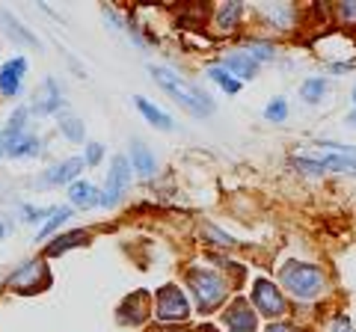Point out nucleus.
Here are the masks:
<instances>
[{"label":"nucleus","instance_id":"nucleus-16","mask_svg":"<svg viewBox=\"0 0 356 332\" xmlns=\"http://www.w3.org/2000/svg\"><path fill=\"white\" fill-rule=\"evenodd\" d=\"M69 199H72L74 208H83V211H89V208H95V205H102V196H98V190L89 181H72Z\"/></svg>","mask_w":356,"mask_h":332},{"label":"nucleus","instance_id":"nucleus-21","mask_svg":"<svg viewBox=\"0 0 356 332\" xmlns=\"http://www.w3.org/2000/svg\"><path fill=\"white\" fill-rule=\"evenodd\" d=\"M241 15H243V6L238 3V0H232V3H222L220 9H217V27L220 30H235L238 27V21H241Z\"/></svg>","mask_w":356,"mask_h":332},{"label":"nucleus","instance_id":"nucleus-13","mask_svg":"<svg viewBox=\"0 0 356 332\" xmlns=\"http://www.w3.org/2000/svg\"><path fill=\"white\" fill-rule=\"evenodd\" d=\"M83 158H69L57 166H51L48 172H44V184H65V181H77V175L83 169Z\"/></svg>","mask_w":356,"mask_h":332},{"label":"nucleus","instance_id":"nucleus-18","mask_svg":"<svg viewBox=\"0 0 356 332\" xmlns=\"http://www.w3.org/2000/svg\"><path fill=\"white\" fill-rule=\"evenodd\" d=\"M131 169H137L143 179L154 175V154L143 142H131Z\"/></svg>","mask_w":356,"mask_h":332},{"label":"nucleus","instance_id":"nucleus-31","mask_svg":"<svg viewBox=\"0 0 356 332\" xmlns=\"http://www.w3.org/2000/svg\"><path fill=\"white\" fill-rule=\"evenodd\" d=\"M202 231H205L208 238H214L211 243H220V247H235V238H232V235H222V231H220L217 226H205Z\"/></svg>","mask_w":356,"mask_h":332},{"label":"nucleus","instance_id":"nucleus-37","mask_svg":"<svg viewBox=\"0 0 356 332\" xmlns=\"http://www.w3.org/2000/svg\"><path fill=\"white\" fill-rule=\"evenodd\" d=\"M350 125H353V128H356V113H353V116H350Z\"/></svg>","mask_w":356,"mask_h":332},{"label":"nucleus","instance_id":"nucleus-23","mask_svg":"<svg viewBox=\"0 0 356 332\" xmlns=\"http://www.w3.org/2000/svg\"><path fill=\"white\" fill-rule=\"evenodd\" d=\"M324 92H327L324 77H309V81L300 86V95H303V101H309V104H318L321 98H324Z\"/></svg>","mask_w":356,"mask_h":332},{"label":"nucleus","instance_id":"nucleus-3","mask_svg":"<svg viewBox=\"0 0 356 332\" xmlns=\"http://www.w3.org/2000/svg\"><path fill=\"white\" fill-rule=\"evenodd\" d=\"M187 288H191L193 297H196L199 312H214V308H220L229 297V282L222 279L220 273L202 270V267H193L187 273Z\"/></svg>","mask_w":356,"mask_h":332},{"label":"nucleus","instance_id":"nucleus-6","mask_svg":"<svg viewBox=\"0 0 356 332\" xmlns=\"http://www.w3.org/2000/svg\"><path fill=\"white\" fill-rule=\"evenodd\" d=\"M252 306H255V312L264 315V317H282L288 312L282 291L267 279H259L252 285Z\"/></svg>","mask_w":356,"mask_h":332},{"label":"nucleus","instance_id":"nucleus-9","mask_svg":"<svg viewBox=\"0 0 356 332\" xmlns=\"http://www.w3.org/2000/svg\"><path fill=\"white\" fill-rule=\"evenodd\" d=\"M255 308L250 306V300H235L226 312H222V320H226L229 332H255Z\"/></svg>","mask_w":356,"mask_h":332},{"label":"nucleus","instance_id":"nucleus-11","mask_svg":"<svg viewBox=\"0 0 356 332\" xmlns=\"http://www.w3.org/2000/svg\"><path fill=\"white\" fill-rule=\"evenodd\" d=\"M149 291H137L134 297H128L125 303H122V308H119V324H131V326H137V324H143L146 320V315H149Z\"/></svg>","mask_w":356,"mask_h":332},{"label":"nucleus","instance_id":"nucleus-1","mask_svg":"<svg viewBox=\"0 0 356 332\" xmlns=\"http://www.w3.org/2000/svg\"><path fill=\"white\" fill-rule=\"evenodd\" d=\"M152 77L161 83V90L172 98L175 104H181L187 113H193V116H211L214 113V101L205 95V92H199L193 83H187L181 74H175V72H170V69H163V65H152Z\"/></svg>","mask_w":356,"mask_h":332},{"label":"nucleus","instance_id":"nucleus-5","mask_svg":"<svg viewBox=\"0 0 356 332\" xmlns=\"http://www.w3.org/2000/svg\"><path fill=\"white\" fill-rule=\"evenodd\" d=\"M51 285V273L44 267L42 258H33V261H24L15 273H9L6 279V288L13 291H21V294H33V291H42V288Z\"/></svg>","mask_w":356,"mask_h":332},{"label":"nucleus","instance_id":"nucleus-32","mask_svg":"<svg viewBox=\"0 0 356 332\" xmlns=\"http://www.w3.org/2000/svg\"><path fill=\"white\" fill-rule=\"evenodd\" d=\"M102 154H104V146H102V142H89L83 163H86V166H95L98 160H102Z\"/></svg>","mask_w":356,"mask_h":332},{"label":"nucleus","instance_id":"nucleus-10","mask_svg":"<svg viewBox=\"0 0 356 332\" xmlns=\"http://www.w3.org/2000/svg\"><path fill=\"white\" fill-rule=\"evenodd\" d=\"M27 72V60L24 57H15L3 63V69H0V92H3L6 98H15L18 90H21V77H24Z\"/></svg>","mask_w":356,"mask_h":332},{"label":"nucleus","instance_id":"nucleus-36","mask_svg":"<svg viewBox=\"0 0 356 332\" xmlns=\"http://www.w3.org/2000/svg\"><path fill=\"white\" fill-rule=\"evenodd\" d=\"M193 332H214V329H211V326H202V329H193Z\"/></svg>","mask_w":356,"mask_h":332},{"label":"nucleus","instance_id":"nucleus-7","mask_svg":"<svg viewBox=\"0 0 356 332\" xmlns=\"http://www.w3.org/2000/svg\"><path fill=\"white\" fill-rule=\"evenodd\" d=\"M128 184H131V160L125 158V154H116L113 166H110V172H107V187L102 193V205L113 208L122 199V193L128 190Z\"/></svg>","mask_w":356,"mask_h":332},{"label":"nucleus","instance_id":"nucleus-22","mask_svg":"<svg viewBox=\"0 0 356 332\" xmlns=\"http://www.w3.org/2000/svg\"><path fill=\"white\" fill-rule=\"evenodd\" d=\"M208 77L220 86V90H226L229 95L241 92V81H235V77H232L226 69H222V65H211V69H208Z\"/></svg>","mask_w":356,"mask_h":332},{"label":"nucleus","instance_id":"nucleus-24","mask_svg":"<svg viewBox=\"0 0 356 332\" xmlns=\"http://www.w3.org/2000/svg\"><path fill=\"white\" fill-rule=\"evenodd\" d=\"M3 21H6V33H9V39H18V42H24V45H39V39L33 36V33L21 24L18 18H13V15H3Z\"/></svg>","mask_w":356,"mask_h":332},{"label":"nucleus","instance_id":"nucleus-26","mask_svg":"<svg viewBox=\"0 0 356 332\" xmlns=\"http://www.w3.org/2000/svg\"><path fill=\"white\" fill-rule=\"evenodd\" d=\"M243 53H247L250 60L261 63V60H273V57H276V48L270 45V42H247V48H243Z\"/></svg>","mask_w":356,"mask_h":332},{"label":"nucleus","instance_id":"nucleus-38","mask_svg":"<svg viewBox=\"0 0 356 332\" xmlns=\"http://www.w3.org/2000/svg\"><path fill=\"white\" fill-rule=\"evenodd\" d=\"M353 101H356V90H353Z\"/></svg>","mask_w":356,"mask_h":332},{"label":"nucleus","instance_id":"nucleus-12","mask_svg":"<svg viewBox=\"0 0 356 332\" xmlns=\"http://www.w3.org/2000/svg\"><path fill=\"white\" fill-rule=\"evenodd\" d=\"M27 113H30L27 107H18V110H15V116L6 122V128H3V131H0V158H3V154H9V149H13L15 142H18V137L24 134Z\"/></svg>","mask_w":356,"mask_h":332},{"label":"nucleus","instance_id":"nucleus-4","mask_svg":"<svg viewBox=\"0 0 356 332\" xmlns=\"http://www.w3.org/2000/svg\"><path fill=\"white\" fill-rule=\"evenodd\" d=\"M154 317L163 320V324H178V320L191 317V303H187V294L175 285H163L158 297H154Z\"/></svg>","mask_w":356,"mask_h":332},{"label":"nucleus","instance_id":"nucleus-35","mask_svg":"<svg viewBox=\"0 0 356 332\" xmlns=\"http://www.w3.org/2000/svg\"><path fill=\"white\" fill-rule=\"evenodd\" d=\"M267 332H294V326H288V324H270V326H267Z\"/></svg>","mask_w":356,"mask_h":332},{"label":"nucleus","instance_id":"nucleus-30","mask_svg":"<svg viewBox=\"0 0 356 332\" xmlns=\"http://www.w3.org/2000/svg\"><path fill=\"white\" fill-rule=\"evenodd\" d=\"M285 116H288L285 98H273V101L264 107V119H267V122H285Z\"/></svg>","mask_w":356,"mask_h":332},{"label":"nucleus","instance_id":"nucleus-19","mask_svg":"<svg viewBox=\"0 0 356 332\" xmlns=\"http://www.w3.org/2000/svg\"><path fill=\"white\" fill-rule=\"evenodd\" d=\"M134 104H137V110H140V113L146 116V119H149V122H152V125L158 128V131H172V128H175V125H172V119L166 116L163 110L154 107L152 101H146V98H140V95H137V98H134Z\"/></svg>","mask_w":356,"mask_h":332},{"label":"nucleus","instance_id":"nucleus-14","mask_svg":"<svg viewBox=\"0 0 356 332\" xmlns=\"http://www.w3.org/2000/svg\"><path fill=\"white\" fill-rule=\"evenodd\" d=\"M222 69L235 77V81H252L255 72H259V63L250 60L247 53H229V57L222 60Z\"/></svg>","mask_w":356,"mask_h":332},{"label":"nucleus","instance_id":"nucleus-28","mask_svg":"<svg viewBox=\"0 0 356 332\" xmlns=\"http://www.w3.org/2000/svg\"><path fill=\"white\" fill-rule=\"evenodd\" d=\"M60 131H63V134L69 137L72 142H83V134H86V128H83L81 119H63V122H60Z\"/></svg>","mask_w":356,"mask_h":332},{"label":"nucleus","instance_id":"nucleus-25","mask_svg":"<svg viewBox=\"0 0 356 332\" xmlns=\"http://www.w3.org/2000/svg\"><path fill=\"white\" fill-rule=\"evenodd\" d=\"M33 154H39V140L27 134H21L15 146L9 149V158H33Z\"/></svg>","mask_w":356,"mask_h":332},{"label":"nucleus","instance_id":"nucleus-8","mask_svg":"<svg viewBox=\"0 0 356 332\" xmlns=\"http://www.w3.org/2000/svg\"><path fill=\"white\" fill-rule=\"evenodd\" d=\"M291 166L303 172H324V169H332V172H353L356 175V154H341V151H332L327 158L321 160H312V158H291Z\"/></svg>","mask_w":356,"mask_h":332},{"label":"nucleus","instance_id":"nucleus-15","mask_svg":"<svg viewBox=\"0 0 356 332\" xmlns=\"http://www.w3.org/2000/svg\"><path fill=\"white\" fill-rule=\"evenodd\" d=\"M89 240V231L77 229V231H65V235H57L48 247H44V256H63V252H69L74 247H83V243Z\"/></svg>","mask_w":356,"mask_h":332},{"label":"nucleus","instance_id":"nucleus-33","mask_svg":"<svg viewBox=\"0 0 356 332\" xmlns=\"http://www.w3.org/2000/svg\"><path fill=\"white\" fill-rule=\"evenodd\" d=\"M332 332H353L350 320L344 317V315H339V317H336V324H332Z\"/></svg>","mask_w":356,"mask_h":332},{"label":"nucleus","instance_id":"nucleus-2","mask_svg":"<svg viewBox=\"0 0 356 332\" xmlns=\"http://www.w3.org/2000/svg\"><path fill=\"white\" fill-rule=\"evenodd\" d=\"M280 282L288 288L297 300H315V297L327 288V276L315 264H303V261H288L280 270Z\"/></svg>","mask_w":356,"mask_h":332},{"label":"nucleus","instance_id":"nucleus-20","mask_svg":"<svg viewBox=\"0 0 356 332\" xmlns=\"http://www.w3.org/2000/svg\"><path fill=\"white\" fill-rule=\"evenodd\" d=\"M261 15L270 21V24H276L280 30H288L294 21V6L291 3H273V6H261Z\"/></svg>","mask_w":356,"mask_h":332},{"label":"nucleus","instance_id":"nucleus-27","mask_svg":"<svg viewBox=\"0 0 356 332\" xmlns=\"http://www.w3.org/2000/svg\"><path fill=\"white\" fill-rule=\"evenodd\" d=\"M69 217H72V208H54V211H51V219L39 229V240H42V238H48L51 231H57Z\"/></svg>","mask_w":356,"mask_h":332},{"label":"nucleus","instance_id":"nucleus-34","mask_svg":"<svg viewBox=\"0 0 356 332\" xmlns=\"http://www.w3.org/2000/svg\"><path fill=\"white\" fill-rule=\"evenodd\" d=\"M9 231H13V219H6V217H0V240H3Z\"/></svg>","mask_w":356,"mask_h":332},{"label":"nucleus","instance_id":"nucleus-17","mask_svg":"<svg viewBox=\"0 0 356 332\" xmlns=\"http://www.w3.org/2000/svg\"><path fill=\"white\" fill-rule=\"evenodd\" d=\"M63 104V98H60V86L54 77H48L42 86V92L36 95V113H57Z\"/></svg>","mask_w":356,"mask_h":332},{"label":"nucleus","instance_id":"nucleus-29","mask_svg":"<svg viewBox=\"0 0 356 332\" xmlns=\"http://www.w3.org/2000/svg\"><path fill=\"white\" fill-rule=\"evenodd\" d=\"M336 18L344 27H356V0H344V3H336Z\"/></svg>","mask_w":356,"mask_h":332}]
</instances>
